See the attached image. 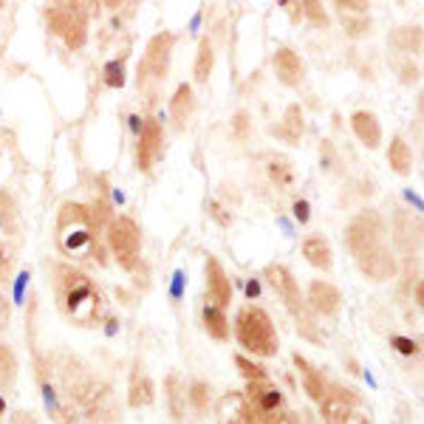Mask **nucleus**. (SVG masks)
Listing matches in <instances>:
<instances>
[{"label": "nucleus", "mask_w": 424, "mask_h": 424, "mask_svg": "<svg viewBox=\"0 0 424 424\" xmlns=\"http://www.w3.org/2000/svg\"><path fill=\"white\" fill-rule=\"evenodd\" d=\"M346 246L365 277L374 283H385L399 272L396 255L388 246V224L377 209H365L348 221L346 226Z\"/></svg>", "instance_id": "obj_1"}, {"label": "nucleus", "mask_w": 424, "mask_h": 424, "mask_svg": "<svg viewBox=\"0 0 424 424\" xmlns=\"http://www.w3.org/2000/svg\"><path fill=\"white\" fill-rule=\"evenodd\" d=\"M54 295H57V303L60 308L71 317L76 326H96L105 314V297L99 286L85 275L79 272L76 266H68V263H57L54 269Z\"/></svg>", "instance_id": "obj_2"}, {"label": "nucleus", "mask_w": 424, "mask_h": 424, "mask_svg": "<svg viewBox=\"0 0 424 424\" xmlns=\"http://www.w3.org/2000/svg\"><path fill=\"white\" fill-rule=\"evenodd\" d=\"M99 229L102 224L94 218V209L85 204H63L57 215V246L65 257L76 260H96L105 263L99 246Z\"/></svg>", "instance_id": "obj_3"}, {"label": "nucleus", "mask_w": 424, "mask_h": 424, "mask_svg": "<svg viewBox=\"0 0 424 424\" xmlns=\"http://www.w3.org/2000/svg\"><path fill=\"white\" fill-rule=\"evenodd\" d=\"M235 337H237V342H241V348L252 351L255 357H275L277 348H280L272 317L257 306H246V308L237 311Z\"/></svg>", "instance_id": "obj_4"}, {"label": "nucleus", "mask_w": 424, "mask_h": 424, "mask_svg": "<svg viewBox=\"0 0 424 424\" xmlns=\"http://www.w3.org/2000/svg\"><path fill=\"white\" fill-rule=\"evenodd\" d=\"M48 29L65 40L71 51L83 48L88 37V12L85 0H45Z\"/></svg>", "instance_id": "obj_5"}, {"label": "nucleus", "mask_w": 424, "mask_h": 424, "mask_svg": "<svg viewBox=\"0 0 424 424\" xmlns=\"http://www.w3.org/2000/svg\"><path fill=\"white\" fill-rule=\"evenodd\" d=\"M263 277L269 280V286L277 291V297L286 303V308L297 317V323H300V328H303V334L308 337V328L314 326L311 323V317H308V303H306V297H303V291H300V283H297V277L291 275L283 263H269L266 269H263Z\"/></svg>", "instance_id": "obj_6"}, {"label": "nucleus", "mask_w": 424, "mask_h": 424, "mask_svg": "<svg viewBox=\"0 0 424 424\" xmlns=\"http://www.w3.org/2000/svg\"><path fill=\"white\" fill-rule=\"evenodd\" d=\"M246 402L252 405L260 424H295V413L283 407V393L269 379H255L246 385Z\"/></svg>", "instance_id": "obj_7"}, {"label": "nucleus", "mask_w": 424, "mask_h": 424, "mask_svg": "<svg viewBox=\"0 0 424 424\" xmlns=\"http://www.w3.org/2000/svg\"><path fill=\"white\" fill-rule=\"evenodd\" d=\"M108 246L122 269H134L142 255V232L134 218H114L108 226Z\"/></svg>", "instance_id": "obj_8"}, {"label": "nucleus", "mask_w": 424, "mask_h": 424, "mask_svg": "<svg viewBox=\"0 0 424 424\" xmlns=\"http://www.w3.org/2000/svg\"><path fill=\"white\" fill-rule=\"evenodd\" d=\"M359 407H362L359 393L342 385H328L326 396L320 399V416L326 424H348V418L359 413Z\"/></svg>", "instance_id": "obj_9"}, {"label": "nucleus", "mask_w": 424, "mask_h": 424, "mask_svg": "<svg viewBox=\"0 0 424 424\" xmlns=\"http://www.w3.org/2000/svg\"><path fill=\"white\" fill-rule=\"evenodd\" d=\"M170 51H173V34L170 32H158L156 37H150L145 60L139 65V85L147 83V79L150 83L165 79V74L170 68Z\"/></svg>", "instance_id": "obj_10"}, {"label": "nucleus", "mask_w": 424, "mask_h": 424, "mask_svg": "<svg viewBox=\"0 0 424 424\" xmlns=\"http://www.w3.org/2000/svg\"><path fill=\"white\" fill-rule=\"evenodd\" d=\"M37 382H40L43 402H45V410L51 413V418H54L57 424H76L79 421V410L60 393V388L54 385V379H51V374H48V368H45L43 359L37 362Z\"/></svg>", "instance_id": "obj_11"}, {"label": "nucleus", "mask_w": 424, "mask_h": 424, "mask_svg": "<svg viewBox=\"0 0 424 424\" xmlns=\"http://www.w3.org/2000/svg\"><path fill=\"white\" fill-rule=\"evenodd\" d=\"M215 413H218V424H260L241 390L224 393L215 405Z\"/></svg>", "instance_id": "obj_12"}, {"label": "nucleus", "mask_w": 424, "mask_h": 424, "mask_svg": "<svg viewBox=\"0 0 424 424\" xmlns=\"http://www.w3.org/2000/svg\"><path fill=\"white\" fill-rule=\"evenodd\" d=\"M206 300L218 308L232 303V280L226 277L218 257H206Z\"/></svg>", "instance_id": "obj_13"}, {"label": "nucleus", "mask_w": 424, "mask_h": 424, "mask_svg": "<svg viewBox=\"0 0 424 424\" xmlns=\"http://www.w3.org/2000/svg\"><path fill=\"white\" fill-rule=\"evenodd\" d=\"M162 145H165V136H162V125L156 119H147L142 125V136H139V150H136V162H139V170H150L156 165V158L162 156Z\"/></svg>", "instance_id": "obj_14"}, {"label": "nucleus", "mask_w": 424, "mask_h": 424, "mask_svg": "<svg viewBox=\"0 0 424 424\" xmlns=\"http://www.w3.org/2000/svg\"><path fill=\"white\" fill-rule=\"evenodd\" d=\"M308 308L317 311V314H323V317H331L339 311L342 306V295H339V288L326 283V280H311L308 286Z\"/></svg>", "instance_id": "obj_15"}, {"label": "nucleus", "mask_w": 424, "mask_h": 424, "mask_svg": "<svg viewBox=\"0 0 424 424\" xmlns=\"http://www.w3.org/2000/svg\"><path fill=\"white\" fill-rule=\"evenodd\" d=\"M156 399V385L147 377V370L142 365H134L130 370V382H127V405L130 407H147Z\"/></svg>", "instance_id": "obj_16"}, {"label": "nucleus", "mask_w": 424, "mask_h": 424, "mask_svg": "<svg viewBox=\"0 0 424 424\" xmlns=\"http://www.w3.org/2000/svg\"><path fill=\"white\" fill-rule=\"evenodd\" d=\"M272 63H275L277 79H280L283 85L295 88V85H300V83H303V63H300V57H297L291 48H277Z\"/></svg>", "instance_id": "obj_17"}, {"label": "nucleus", "mask_w": 424, "mask_h": 424, "mask_svg": "<svg viewBox=\"0 0 424 424\" xmlns=\"http://www.w3.org/2000/svg\"><path fill=\"white\" fill-rule=\"evenodd\" d=\"M351 127H354V134L359 136V142L368 147V150H377L379 142H382V127H379V119L377 114H370V111H357L351 116Z\"/></svg>", "instance_id": "obj_18"}, {"label": "nucleus", "mask_w": 424, "mask_h": 424, "mask_svg": "<svg viewBox=\"0 0 424 424\" xmlns=\"http://www.w3.org/2000/svg\"><path fill=\"white\" fill-rule=\"evenodd\" d=\"M303 257L311 263V266L328 272L334 266V252H331V244L326 241L323 235H308L303 241Z\"/></svg>", "instance_id": "obj_19"}, {"label": "nucleus", "mask_w": 424, "mask_h": 424, "mask_svg": "<svg viewBox=\"0 0 424 424\" xmlns=\"http://www.w3.org/2000/svg\"><path fill=\"white\" fill-rule=\"evenodd\" d=\"M291 359H295L297 370L303 374V388H306V393L311 396V399H314L317 405H320V399H323V396H326V390H328V385H326L323 374H320V370H317V368H314V365H311L306 357H300V354H295Z\"/></svg>", "instance_id": "obj_20"}, {"label": "nucleus", "mask_w": 424, "mask_h": 424, "mask_svg": "<svg viewBox=\"0 0 424 424\" xmlns=\"http://www.w3.org/2000/svg\"><path fill=\"white\" fill-rule=\"evenodd\" d=\"M165 388H167V405H170L173 418H184V410H187V385L181 382L178 374H170Z\"/></svg>", "instance_id": "obj_21"}, {"label": "nucleus", "mask_w": 424, "mask_h": 424, "mask_svg": "<svg viewBox=\"0 0 424 424\" xmlns=\"http://www.w3.org/2000/svg\"><path fill=\"white\" fill-rule=\"evenodd\" d=\"M396 232H399V244L407 252H418V237H421V221L413 215H396Z\"/></svg>", "instance_id": "obj_22"}, {"label": "nucleus", "mask_w": 424, "mask_h": 424, "mask_svg": "<svg viewBox=\"0 0 424 424\" xmlns=\"http://www.w3.org/2000/svg\"><path fill=\"white\" fill-rule=\"evenodd\" d=\"M204 328H206V334H209L212 339H218V342L229 339V320H226L224 308L206 306V308H204Z\"/></svg>", "instance_id": "obj_23"}, {"label": "nucleus", "mask_w": 424, "mask_h": 424, "mask_svg": "<svg viewBox=\"0 0 424 424\" xmlns=\"http://www.w3.org/2000/svg\"><path fill=\"white\" fill-rule=\"evenodd\" d=\"M275 134H277L280 139L291 142V145L300 142V136H303V114H300L297 105H288V108H286L283 125H280V127H275Z\"/></svg>", "instance_id": "obj_24"}, {"label": "nucleus", "mask_w": 424, "mask_h": 424, "mask_svg": "<svg viewBox=\"0 0 424 424\" xmlns=\"http://www.w3.org/2000/svg\"><path fill=\"white\" fill-rule=\"evenodd\" d=\"M193 105H195V99H193V88H190L187 83L178 85L176 94H173V102H170V114H173V119H176L178 125H187V119H190V114H193Z\"/></svg>", "instance_id": "obj_25"}, {"label": "nucleus", "mask_w": 424, "mask_h": 424, "mask_svg": "<svg viewBox=\"0 0 424 424\" xmlns=\"http://www.w3.org/2000/svg\"><path fill=\"white\" fill-rule=\"evenodd\" d=\"M388 162H390V167H393L396 173H399V176H407V173H410L413 156H410V147L405 145V139H393V142H390Z\"/></svg>", "instance_id": "obj_26"}, {"label": "nucleus", "mask_w": 424, "mask_h": 424, "mask_svg": "<svg viewBox=\"0 0 424 424\" xmlns=\"http://www.w3.org/2000/svg\"><path fill=\"white\" fill-rule=\"evenodd\" d=\"M14 379H17V359H14V351L9 346H0V385L6 390L14 388Z\"/></svg>", "instance_id": "obj_27"}, {"label": "nucleus", "mask_w": 424, "mask_h": 424, "mask_svg": "<svg viewBox=\"0 0 424 424\" xmlns=\"http://www.w3.org/2000/svg\"><path fill=\"white\" fill-rule=\"evenodd\" d=\"M212 65H215V54H212V43L204 37L198 43V57H195V79L198 83H206L209 74H212Z\"/></svg>", "instance_id": "obj_28"}, {"label": "nucleus", "mask_w": 424, "mask_h": 424, "mask_svg": "<svg viewBox=\"0 0 424 424\" xmlns=\"http://www.w3.org/2000/svg\"><path fill=\"white\" fill-rule=\"evenodd\" d=\"M187 402L195 407V413H206L209 410V385L206 382H193L187 388Z\"/></svg>", "instance_id": "obj_29"}, {"label": "nucleus", "mask_w": 424, "mask_h": 424, "mask_svg": "<svg viewBox=\"0 0 424 424\" xmlns=\"http://www.w3.org/2000/svg\"><path fill=\"white\" fill-rule=\"evenodd\" d=\"M297 3H300L303 14H306L314 25H328V14H326V9H323L320 0H297Z\"/></svg>", "instance_id": "obj_30"}, {"label": "nucleus", "mask_w": 424, "mask_h": 424, "mask_svg": "<svg viewBox=\"0 0 424 424\" xmlns=\"http://www.w3.org/2000/svg\"><path fill=\"white\" fill-rule=\"evenodd\" d=\"M235 365L241 368V374H244L249 382H255V379H269L266 368H263V365H257V362H252V359H246V357H241V354L235 357Z\"/></svg>", "instance_id": "obj_31"}, {"label": "nucleus", "mask_w": 424, "mask_h": 424, "mask_svg": "<svg viewBox=\"0 0 424 424\" xmlns=\"http://www.w3.org/2000/svg\"><path fill=\"white\" fill-rule=\"evenodd\" d=\"M393 40H396V45H402L405 51H418L421 48V29H399Z\"/></svg>", "instance_id": "obj_32"}, {"label": "nucleus", "mask_w": 424, "mask_h": 424, "mask_svg": "<svg viewBox=\"0 0 424 424\" xmlns=\"http://www.w3.org/2000/svg\"><path fill=\"white\" fill-rule=\"evenodd\" d=\"M269 173H272V181L277 184V187H291V181H295V176H291V167L283 162V158H277V162H272Z\"/></svg>", "instance_id": "obj_33"}, {"label": "nucleus", "mask_w": 424, "mask_h": 424, "mask_svg": "<svg viewBox=\"0 0 424 424\" xmlns=\"http://www.w3.org/2000/svg\"><path fill=\"white\" fill-rule=\"evenodd\" d=\"M105 83H108L111 88H122L125 85V65H122V60L108 63V68H105Z\"/></svg>", "instance_id": "obj_34"}, {"label": "nucleus", "mask_w": 424, "mask_h": 424, "mask_svg": "<svg viewBox=\"0 0 424 424\" xmlns=\"http://www.w3.org/2000/svg\"><path fill=\"white\" fill-rule=\"evenodd\" d=\"M390 346L399 351V354H405V357L418 354V342H413V339H407V337H390Z\"/></svg>", "instance_id": "obj_35"}, {"label": "nucleus", "mask_w": 424, "mask_h": 424, "mask_svg": "<svg viewBox=\"0 0 424 424\" xmlns=\"http://www.w3.org/2000/svg\"><path fill=\"white\" fill-rule=\"evenodd\" d=\"M334 3H337L342 12H357V14H362V12L368 9L370 0H334Z\"/></svg>", "instance_id": "obj_36"}, {"label": "nucleus", "mask_w": 424, "mask_h": 424, "mask_svg": "<svg viewBox=\"0 0 424 424\" xmlns=\"http://www.w3.org/2000/svg\"><path fill=\"white\" fill-rule=\"evenodd\" d=\"M295 218H297L300 224L308 221V204H306V201H295Z\"/></svg>", "instance_id": "obj_37"}, {"label": "nucleus", "mask_w": 424, "mask_h": 424, "mask_svg": "<svg viewBox=\"0 0 424 424\" xmlns=\"http://www.w3.org/2000/svg\"><path fill=\"white\" fill-rule=\"evenodd\" d=\"M12 424H37V418H34L32 413H25V410H17V413L12 416Z\"/></svg>", "instance_id": "obj_38"}, {"label": "nucleus", "mask_w": 424, "mask_h": 424, "mask_svg": "<svg viewBox=\"0 0 424 424\" xmlns=\"http://www.w3.org/2000/svg\"><path fill=\"white\" fill-rule=\"evenodd\" d=\"M9 260L3 257V249H0V280H9Z\"/></svg>", "instance_id": "obj_39"}, {"label": "nucleus", "mask_w": 424, "mask_h": 424, "mask_svg": "<svg viewBox=\"0 0 424 424\" xmlns=\"http://www.w3.org/2000/svg\"><path fill=\"white\" fill-rule=\"evenodd\" d=\"M421 300H424V288H421V283H418V286H416V303L421 306Z\"/></svg>", "instance_id": "obj_40"}, {"label": "nucleus", "mask_w": 424, "mask_h": 424, "mask_svg": "<svg viewBox=\"0 0 424 424\" xmlns=\"http://www.w3.org/2000/svg\"><path fill=\"white\" fill-rule=\"evenodd\" d=\"M105 3H108V6H111V9H116V6H119V3H122V0H105Z\"/></svg>", "instance_id": "obj_41"}, {"label": "nucleus", "mask_w": 424, "mask_h": 424, "mask_svg": "<svg viewBox=\"0 0 424 424\" xmlns=\"http://www.w3.org/2000/svg\"><path fill=\"white\" fill-rule=\"evenodd\" d=\"M3 410H6V399H3V396H0V416H3Z\"/></svg>", "instance_id": "obj_42"}, {"label": "nucleus", "mask_w": 424, "mask_h": 424, "mask_svg": "<svg viewBox=\"0 0 424 424\" xmlns=\"http://www.w3.org/2000/svg\"><path fill=\"white\" fill-rule=\"evenodd\" d=\"M0 308H3V297H0Z\"/></svg>", "instance_id": "obj_43"}]
</instances>
